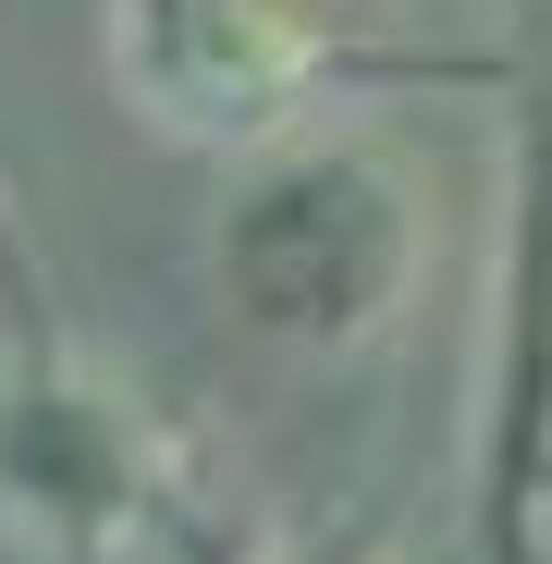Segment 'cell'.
Masks as SVG:
<instances>
[{"mask_svg":"<svg viewBox=\"0 0 552 564\" xmlns=\"http://www.w3.org/2000/svg\"><path fill=\"white\" fill-rule=\"evenodd\" d=\"M418 270V221H405V184L368 172V160H295L270 172L258 197L221 234V282L258 332H295V344H344L368 332Z\"/></svg>","mask_w":552,"mask_h":564,"instance_id":"obj_2","label":"cell"},{"mask_svg":"<svg viewBox=\"0 0 552 564\" xmlns=\"http://www.w3.org/2000/svg\"><path fill=\"white\" fill-rule=\"evenodd\" d=\"M283 564H368V552H283Z\"/></svg>","mask_w":552,"mask_h":564,"instance_id":"obj_4","label":"cell"},{"mask_svg":"<svg viewBox=\"0 0 552 564\" xmlns=\"http://www.w3.org/2000/svg\"><path fill=\"white\" fill-rule=\"evenodd\" d=\"M111 74L123 99L184 148H270L344 86H479V62H393L356 50L320 0H111Z\"/></svg>","mask_w":552,"mask_h":564,"instance_id":"obj_1","label":"cell"},{"mask_svg":"<svg viewBox=\"0 0 552 564\" xmlns=\"http://www.w3.org/2000/svg\"><path fill=\"white\" fill-rule=\"evenodd\" d=\"M160 491L172 454L136 393L99 381L50 319H25V356L0 368V516H25L50 552H123Z\"/></svg>","mask_w":552,"mask_h":564,"instance_id":"obj_3","label":"cell"}]
</instances>
